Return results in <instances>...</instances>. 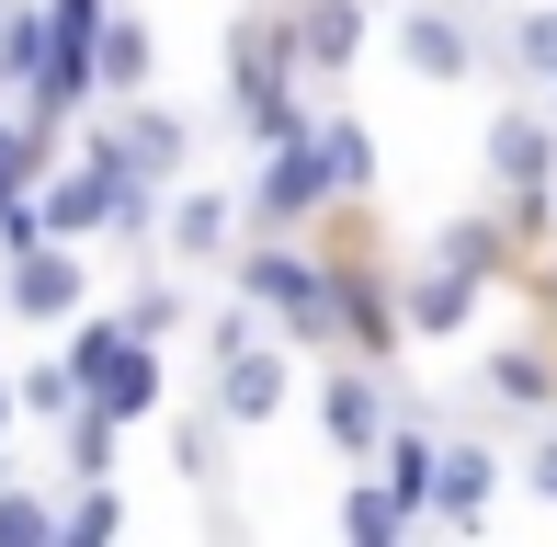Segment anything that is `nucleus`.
<instances>
[{
	"label": "nucleus",
	"mask_w": 557,
	"mask_h": 547,
	"mask_svg": "<svg viewBox=\"0 0 557 547\" xmlns=\"http://www.w3.org/2000/svg\"><path fill=\"white\" fill-rule=\"evenodd\" d=\"M69 377H81L91 411L137 422V411H160V342H137L125 319H81L69 331Z\"/></svg>",
	"instance_id": "obj_1"
},
{
	"label": "nucleus",
	"mask_w": 557,
	"mask_h": 547,
	"mask_svg": "<svg viewBox=\"0 0 557 547\" xmlns=\"http://www.w3.org/2000/svg\"><path fill=\"white\" fill-rule=\"evenodd\" d=\"M239 296H250V308H285V331H308V342L342 319V285H331L308 252H250V263H239Z\"/></svg>",
	"instance_id": "obj_2"
},
{
	"label": "nucleus",
	"mask_w": 557,
	"mask_h": 547,
	"mask_svg": "<svg viewBox=\"0 0 557 547\" xmlns=\"http://www.w3.org/2000/svg\"><path fill=\"white\" fill-rule=\"evenodd\" d=\"M91 148H103L114 171H137V183H171V171L194 160V126H183V114H160V104H137V92H125V114H114V126H91Z\"/></svg>",
	"instance_id": "obj_3"
},
{
	"label": "nucleus",
	"mask_w": 557,
	"mask_h": 547,
	"mask_svg": "<svg viewBox=\"0 0 557 547\" xmlns=\"http://www.w3.org/2000/svg\"><path fill=\"white\" fill-rule=\"evenodd\" d=\"M0 308H12V319H69V308H81V252H69V240H23Z\"/></svg>",
	"instance_id": "obj_4"
},
{
	"label": "nucleus",
	"mask_w": 557,
	"mask_h": 547,
	"mask_svg": "<svg viewBox=\"0 0 557 547\" xmlns=\"http://www.w3.org/2000/svg\"><path fill=\"white\" fill-rule=\"evenodd\" d=\"M319 194H331V160H319V137H308V126L273 137V171L250 183V217H273V229H285V217H308Z\"/></svg>",
	"instance_id": "obj_5"
},
{
	"label": "nucleus",
	"mask_w": 557,
	"mask_h": 547,
	"mask_svg": "<svg viewBox=\"0 0 557 547\" xmlns=\"http://www.w3.org/2000/svg\"><path fill=\"white\" fill-rule=\"evenodd\" d=\"M285 354L273 342H239V354H216V422H273L285 411Z\"/></svg>",
	"instance_id": "obj_6"
},
{
	"label": "nucleus",
	"mask_w": 557,
	"mask_h": 547,
	"mask_svg": "<svg viewBox=\"0 0 557 547\" xmlns=\"http://www.w3.org/2000/svg\"><path fill=\"white\" fill-rule=\"evenodd\" d=\"M364 58V0H296V69H352Z\"/></svg>",
	"instance_id": "obj_7"
},
{
	"label": "nucleus",
	"mask_w": 557,
	"mask_h": 547,
	"mask_svg": "<svg viewBox=\"0 0 557 547\" xmlns=\"http://www.w3.org/2000/svg\"><path fill=\"white\" fill-rule=\"evenodd\" d=\"M490 171H500L512 194H546V171H557L546 114H490Z\"/></svg>",
	"instance_id": "obj_8"
},
{
	"label": "nucleus",
	"mask_w": 557,
	"mask_h": 547,
	"mask_svg": "<svg viewBox=\"0 0 557 547\" xmlns=\"http://www.w3.org/2000/svg\"><path fill=\"white\" fill-rule=\"evenodd\" d=\"M319 422H331L342 457H375V445H387V400H375V377H352V365L319 388Z\"/></svg>",
	"instance_id": "obj_9"
},
{
	"label": "nucleus",
	"mask_w": 557,
	"mask_h": 547,
	"mask_svg": "<svg viewBox=\"0 0 557 547\" xmlns=\"http://www.w3.org/2000/svg\"><path fill=\"white\" fill-rule=\"evenodd\" d=\"M398 58H410L421 81H467L478 46H467V23H455V12H398Z\"/></svg>",
	"instance_id": "obj_10"
},
{
	"label": "nucleus",
	"mask_w": 557,
	"mask_h": 547,
	"mask_svg": "<svg viewBox=\"0 0 557 547\" xmlns=\"http://www.w3.org/2000/svg\"><path fill=\"white\" fill-rule=\"evenodd\" d=\"M490 490H500L490 445H444V457H433V513H444V525H478V513H490Z\"/></svg>",
	"instance_id": "obj_11"
},
{
	"label": "nucleus",
	"mask_w": 557,
	"mask_h": 547,
	"mask_svg": "<svg viewBox=\"0 0 557 547\" xmlns=\"http://www.w3.org/2000/svg\"><path fill=\"white\" fill-rule=\"evenodd\" d=\"M467 308H478V274L467 263L433 252V263L410 274V331H467Z\"/></svg>",
	"instance_id": "obj_12"
},
{
	"label": "nucleus",
	"mask_w": 557,
	"mask_h": 547,
	"mask_svg": "<svg viewBox=\"0 0 557 547\" xmlns=\"http://www.w3.org/2000/svg\"><path fill=\"white\" fill-rule=\"evenodd\" d=\"M91 92H148V23L137 12H103V35H91Z\"/></svg>",
	"instance_id": "obj_13"
},
{
	"label": "nucleus",
	"mask_w": 557,
	"mask_h": 547,
	"mask_svg": "<svg viewBox=\"0 0 557 547\" xmlns=\"http://www.w3.org/2000/svg\"><path fill=\"white\" fill-rule=\"evenodd\" d=\"M227 240H239V206H227V194H171V252L183 263H216Z\"/></svg>",
	"instance_id": "obj_14"
},
{
	"label": "nucleus",
	"mask_w": 557,
	"mask_h": 547,
	"mask_svg": "<svg viewBox=\"0 0 557 547\" xmlns=\"http://www.w3.org/2000/svg\"><path fill=\"white\" fill-rule=\"evenodd\" d=\"M319 137V160H331V194H364L375 183V137L352 126V114H331V126H308Z\"/></svg>",
	"instance_id": "obj_15"
},
{
	"label": "nucleus",
	"mask_w": 557,
	"mask_h": 547,
	"mask_svg": "<svg viewBox=\"0 0 557 547\" xmlns=\"http://www.w3.org/2000/svg\"><path fill=\"white\" fill-rule=\"evenodd\" d=\"M375 457H387V490H398V502H433V457H444V445L433 434H387V445H375Z\"/></svg>",
	"instance_id": "obj_16"
},
{
	"label": "nucleus",
	"mask_w": 557,
	"mask_h": 547,
	"mask_svg": "<svg viewBox=\"0 0 557 547\" xmlns=\"http://www.w3.org/2000/svg\"><path fill=\"white\" fill-rule=\"evenodd\" d=\"M490 400H512V411H546V400H557L546 354H523V342H512V354H490Z\"/></svg>",
	"instance_id": "obj_17"
},
{
	"label": "nucleus",
	"mask_w": 557,
	"mask_h": 547,
	"mask_svg": "<svg viewBox=\"0 0 557 547\" xmlns=\"http://www.w3.org/2000/svg\"><path fill=\"white\" fill-rule=\"evenodd\" d=\"M46 69V12H0V92H23Z\"/></svg>",
	"instance_id": "obj_18"
},
{
	"label": "nucleus",
	"mask_w": 557,
	"mask_h": 547,
	"mask_svg": "<svg viewBox=\"0 0 557 547\" xmlns=\"http://www.w3.org/2000/svg\"><path fill=\"white\" fill-rule=\"evenodd\" d=\"M125 331H137V342H171V331H183V285H137V296H125Z\"/></svg>",
	"instance_id": "obj_19"
},
{
	"label": "nucleus",
	"mask_w": 557,
	"mask_h": 547,
	"mask_svg": "<svg viewBox=\"0 0 557 547\" xmlns=\"http://www.w3.org/2000/svg\"><path fill=\"white\" fill-rule=\"evenodd\" d=\"M342 525L364 536V547H387L398 525H410V502H398V490H352V502H342Z\"/></svg>",
	"instance_id": "obj_20"
},
{
	"label": "nucleus",
	"mask_w": 557,
	"mask_h": 547,
	"mask_svg": "<svg viewBox=\"0 0 557 547\" xmlns=\"http://www.w3.org/2000/svg\"><path fill=\"white\" fill-rule=\"evenodd\" d=\"M0 547H58V513L35 490H0Z\"/></svg>",
	"instance_id": "obj_21"
},
{
	"label": "nucleus",
	"mask_w": 557,
	"mask_h": 547,
	"mask_svg": "<svg viewBox=\"0 0 557 547\" xmlns=\"http://www.w3.org/2000/svg\"><path fill=\"white\" fill-rule=\"evenodd\" d=\"M12 400H23V411H46V422H69V411H81V377H69V354H58V365H35Z\"/></svg>",
	"instance_id": "obj_22"
},
{
	"label": "nucleus",
	"mask_w": 557,
	"mask_h": 547,
	"mask_svg": "<svg viewBox=\"0 0 557 547\" xmlns=\"http://www.w3.org/2000/svg\"><path fill=\"white\" fill-rule=\"evenodd\" d=\"M114 525H125V513H114V490H103V479H91V490H81V502H69V513H58V547H91V536H114Z\"/></svg>",
	"instance_id": "obj_23"
},
{
	"label": "nucleus",
	"mask_w": 557,
	"mask_h": 547,
	"mask_svg": "<svg viewBox=\"0 0 557 547\" xmlns=\"http://www.w3.org/2000/svg\"><path fill=\"white\" fill-rule=\"evenodd\" d=\"M444 263H467V274H478V263H500V229H490V217H467V229H444Z\"/></svg>",
	"instance_id": "obj_24"
},
{
	"label": "nucleus",
	"mask_w": 557,
	"mask_h": 547,
	"mask_svg": "<svg viewBox=\"0 0 557 547\" xmlns=\"http://www.w3.org/2000/svg\"><path fill=\"white\" fill-rule=\"evenodd\" d=\"M523 58H535V69H557V12H535V23H523Z\"/></svg>",
	"instance_id": "obj_25"
},
{
	"label": "nucleus",
	"mask_w": 557,
	"mask_h": 547,
	"mask_svg": "<svg viewBox=\"0 0 557 547\" xmlns=\"http://www.w3.org/2000/svg\"><path fill=\"white\" fill-rule=\"evenodd\" d=\"M535 490H546V502H557V445H546V457H535Z\"/></svg>",
	"instance_id": "obj_26"
},
{
	"label": "nucleus",
	"mask_w": 557,
	"mask_h": 547,
	"mask_svg": "<svg viewBox=\"0 0 557 547\" xmlns=\"http://www.w3.org/2000/svg\"><path fill=\"white\" fill-rule=\"evenodd\" d=\"M0 434H12V388H0Z\"/></svg>",
	"instance_id": "obj_27"
}]
</instances>
